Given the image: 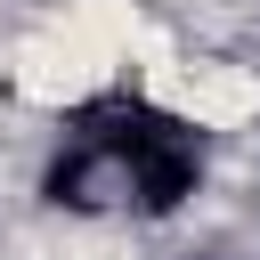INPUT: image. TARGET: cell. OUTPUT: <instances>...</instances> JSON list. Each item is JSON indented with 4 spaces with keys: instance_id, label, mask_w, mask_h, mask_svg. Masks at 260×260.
<instances>
[{
    "instance_id": "2",
    "label": "cell",
    "mask_w": 260,
    "mask_h": 260,
    "mask_svg": "<svg viewBox=\"0 0 260 260\" xmlns=\"http://www.w3.org/2000/svg\"><path fill=\"white\" fill-rule=\"evenodd\" d=\"M130 81H138V98H146L154 114H171L179 130H211V138H228V130H252V122H260V65H252V57L171 49V57L138 65Z\"/></svg>"
},
{
    "instance_id": "1",
    "label": "cell",
    "mask_w": 260,
    "mask_h": 260,
    "mask_svg": "<svg viewBox=\"0 0 260 260\" xmlns=\"http://www.w3.org/2000/svg\"><path fill=\"white\" fill-rule=\"evenodd\" d=\"M154 24L162 16L146 0H57L0 49V89L24 114H81L89 98L138 73Z\"/></svg>"
}]
</instances>
